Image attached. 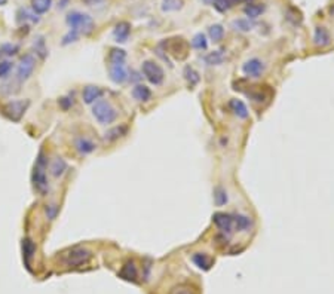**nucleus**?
I'll list each match as a JSON object with an SVG mask.
<instances>
[{"instance_id": "f257e3e1", "label": "nucleus", "mask_w": 334, "mask_h": 294, "mask_svg": "<svg viewBox=\"0 0 334 294\" xmlns=\"http://www.w3.org/2000/svg\"><path fill=\"white\" fill-rule=\"evenodd\" d=\"M92 116L97 119V122L99 125H110V123L116 122L119 113L110 101L99 98L98 101H95L92 104Z\"/></svg>"}, {"instance_id": "f03ea898", "label": "nucleus", "mask_w": 334, "mask_h": 294, "mask_svg": "<svg viewBox=\"0 0 334 294\" xmlns=\"http://www.w3.org/2000/svg\"><path fill=\"white\" fill-rule=\"evenodd\" d=\"M65 22L70 27V30L78 31L79 35H89V33H92L95 28L94 20L88 14H82L79 11L70 12L65 18Z\"/></svg>"}, {"instance_id": "7ed1b4c3", "label": "nucleus", "mask_w": 334, "mask_h": 294, "mask_svg": "<svg viewBox=\"0 0 334 294\" xmlns=\"http://www.w3.org/2000/svg\"><path fill=\"white\" fill-rule=\"evenodd\" d=\"M92 257V253L88 248L83 247H75L72 250H67L61 254V261L62 265L69 268H79L86 263H89V260Z\"/></svg>"}, {"instance_id": "20e7f679", "label": "nucleus", "mask_w": 334, "mask_h": 294, "mask_svg": "<svg viewBox=\"0 0 334 294\" xmlns=\"http://www.w3.org/2000/svg\"><path fill=\"white\" fill-rule=\"evenodd\" d=\"M33 184L40 195H46L49 190L48 177H46V157L43 153H39L35 171H33Z\"/></svg>"}, {"instance_id": "39448f33", "label": "nucleus", "mask_w": 334, "mask_h": 294, "mask_svg": "<svg viewBox=\"0 0 334 294\" xmlns=\"http://www.w3.org/2000/svg\"><path fill=\"white\" fill-rule=\"evenodd\" d=\"M28 107L30 100H11L2 106V115L12 122H20L28 110Z\"/></svg>"}, {"instance_id": "423d86ee", "label": "nucleus", "mask_w": 334, "mask_h": 294, "mask_svg": "<svg viewBox=\"0 0 334 294\" xmlns=\"http://www.w3.org/2000/svg\"><path fill=\"white\" fill-rule=\"evenodd\" d=\"M141 72L144 75V78L155 86H159L163 83V79H165V73H163V69L160 67V65L155 61H144L143 65H141Z\"/></svg>"}, {"instance_id": "0eeeda50", "label": "nucleus", "mask_w": 334, "mask_h": 294, "mask_svg": "<svg viewBox=\"0 0 334 294\" xmlns=\"http://www.w3.org/2000/svg\"><path fill=\"white\" fill-rule=\"evenodd\" d=\"M35 67H36V57L33 54H25L20 59V62L17 65V76H15V79L20 83L28 80L30 76L33 75V72H35Z\"/></svg>"}, {"instance_id": "6e6552de", "label": "nucleus", "mask_w": 334, "mask_h": 294, "mask_svg": "<svg viewBox=\"0 0 334 294\" xmlns=\"http://www.w3.org/2000/svg\"><path fill=\"white\" fill-rule=\"evenodd\" d=\"M266 62L263 61V59H260V58H250V59H247L244 64H242V67H241V70H242V73L247 76V78H250V79H258V78H261L263 75H264V72H266Z\"/></svg>"}, {"instance_id": "1a4fd4ad", "label": "nucleus", "mask_w": 334, "mask_h": 294, "mask_svg": "<svg viewBox=\"0 0 334 294\" xmlns=\"http://www.w3.org/2000/svg\"><path fill=\"white\" fill-rule=\"evenodd\" d=\"M213 221L216 227L218 229V232L227 238H232L235 229H233V217L229 213H216L213 216Z\"/></svg>"}, {"instance_id": "9d476101", "label": "nucleus", "mask_w": 334, "mask_h": 294, "mask_svg": "<svg viewBox=\"0 0 334 294\" xmlns=\"http://www.w3.org/2000/svg\"><path fill=\"white\" fill-rule=\"evenodd\" d=\"M109 75L112 82L120 85L125 83L129 79V73L126 69V62H120V64H109Z\"/></svg>"}, {"instance_id": "9b49d317", "label": "nucleus", "mask_w": 334, "mask_h": 294, "mask_svg": "<svg viewBox=\"0 0 334 294\" xmlns=\"http://www.w3.org/2000/svg\"><path fill=\"white\" fill-rule=\"evenodd\" d=\"M233 217V229H235V232H250V229L253 227V220L241 213L236 214H232Z\"/></svg>"}, {"instance_id": "f8f14e48", "label": "nucleus", "mask_w": 334, "mask_h": 294, "mask_svg": "<svg viewBox=\"0 0 334 294\" xmlns=\"http://www.w3.org/2000/svg\"><path fill=\"white\" fill-rule=\"evenodd\" d=\"M229 110L233 113V116H236L238 119H247L250 116V112H248V107L245 106V103L242 100H238V98H232V100L229 101Z\"/></svg>"}, {"instance_id": "ddd939ff", "label": "nucleus", "mask_w": 334, "mask_h": 294, "mask_svg": "<svg viewBox=\"0 0 334 294\" xmlns=\"http://www.w3.org/2000/svg\"><path fill=\"white\" fill-rule=\"evenodd\" d=\"M103 89L99 86H94V85H88L83 92H82V97H83V101L85 104H94L95 101H98L99 98L103 97Z\"/></svg>"}, {"instance_id": "4468645a", "label": "nucleus", "mask_w": 334, "mask_h": 294, "mask_svg": "<svg viewBox=\"0 0 334 294\" xmlns=\"http://www.w3.org/2000/svg\"><path fill=\"white\" fill-rule=\"evenodd\" d=\"M131 35V24L126 21H122L119 24H116L115 30H113V38L118 43H125L129 39Z\"/></svg>"}, {"instance_id": "2eb2a0df", "label": "nucleus", "mask_w": 334, "mask_h": 294, "mask_svg": "<svg viewBox=\"0 0 334 294\" xmlns=\"http://www.w3.org/2000/svg\"><path fill=\"white\" fill-rule=\"evenodd\" d=\"M131 95L134 97V100H137L140 103H147V101H150V98H152V91H150L149 86L140 83V85H136L132 88Z\"/></svg>"}, {"instance_id": "dca6fc26", "label": "nucleus", "mask_w": 334, "mask_h": 294, "mask_svg": "<svg viewBox=\"0 0 334 294\" xmlns=\"http://www.w3.org/2000/svg\"><path fill=\"white\" fill-rule=\"evenodd\" d=\"M314 43L316 46H328L331 43V35L325 27H316L314 31Z\"/></svg>"}, {"instance_id": "f3484780", "label": "nucleus", "mask_w": 334, "mask_h": 294, "mask_svg": "<svg viewBox=\"0 0 334 294\" xmlns=\"http://www.w3.org/2000/svg\"><path fill=\"white\" fill-rule=\"evenodd\" d=\"M119 275H120L122 279H126V281H132V282H136V281H137L138 271H137L136 263H134V260H128V261H126Z\"/></svg>"}, {"instance_id": "a211bd4d", "label": "nucleus", "mask_w": 334, "mask_h": 294, "mask_svg": "<svg viewBox=\"0 0 334 294\" xmlns=\"http://www.w3.org/2000/svg\"><path fill=\"white\" fill-rule=\"evenodd\" d=\"M192 261L202 271H208L213 265V260L207 253H193L192 254Z\"/></svg>"}, {"instance_id": "6ab92c4d", "label": "nucleus", "mask_w": 334, "mask_h": 294, "mask_svg": "<svg viewBox=\"0 0 334 294\" xmlns=\"http://www.w3.org/2000/svg\"><path fill=\"white\" fill-rule=\"evenodd\" d=\"M75 147H76V150L80 155H89V153H92L97 149V144L92 140L86 138V137H79L75 141Z\"/></svg>"}, {"instance_id": "aec40b11", "label": "nucleus", "mask_w": 334, "mask_h": 294, "mask_svg": "<svg viewBox=\"0 0 334 294\" xmlns=\"http://www.w3.org/2000/svg\"><path fill=\"white\" fill-rule=\"evenodd\" d=\"M128 133V126L126 125H118V126H113L112 129H109L107 133L104 134V140L109 141V143H113L116 140H119L120 137L126 136Z\"/></svg>"}, {"instance_id": "412c9836", "label": "nucleus", "mask_w": 334, "mask_h": 294, "mask_svg": "<svg viewBox=\"0 0 334 294\" xmlns=\"http://www.w3.org/2000/svg\"><path fill=\"white\" fill-rule=\"evenodd\" d=\"M36 254V244L33 242L31 239L25 238L22 241V257H24V261H25V265L27 268H30V261L33 258V255Z\"/></svg>"}, {"instance_id": "4be33fe9", "label": "nucleus", "mask_w": 334, "mask_h": 294, "mask_svg": "<svg viewBox=\"0 0 334 294\" xmlns=\"http://www.w3.org/2000/svg\"><path fill=\"white\" fill-rule=\"evenodd\" d=\"M184 6V0H162L160 9L162 12H178Z\"/></svg>"}, {"instance_id": "5701e85b", "label": "nucleus", "mask_w": 334, "mask_h": 294, "mask_svg": "<svg viewBox=\"0 0 334 294\" xmlns=\"http://www.w3.org/2000/svg\"><path fill=\"white\" fill-rule=\"evenodd\" d=\"M183 76H184V79H186V82L189 83L190 88H195L200 82L199 73L192 67V65H186V67L183 69Z\"/></svg>"}, {"instance_id": "b1692460", "label": "nucleus", "mask_w": 334, "mask_h": 294, "mask_svg": "<svg viewBox=\"0 0 334 294\" xmlns=\"http://www.w3.org/2000/svg\"><path fill=\"white\" fill-rule=\"evenodd\" d=\"M264 9H266V6L263 3H250L245 6L244 14L247 15L248 20H257L264 12Z\"/></svg>"}, {"instance_id": "393cba45", "label": "nucleus", "mask_w": 334, "mask_h": 294, "mask_svg": "<svg viewBox=\"0 0 334 294\" xmlns=\"http://www.w3.org/2000/svg\"><path fill=\"white\" fill-rule=\"evenodd\" d=\"M232 28L239 33H248L254 28V22L248 18H239V20L232 21Z\"/></svg>"}, {"instance_id": "a878e982", "label": "nucleus", "mask_w": 334, "mask_h": 294, "mask_svg": "<svg viewBox=\"0 0 334 294\" xmlns=\"http://www.w3.org/2000/svg\"><path fill=\"white\" fill-rule=\"evenodd\" d=\"M208 36L214 43H220L224 39V27L221 24H213L208 28Z\"/></svg>"}, {"instance_id": "bb28decb", "label": "nucleus", "mask_w": 334, "mask_h": 294, "mask_svg": "<svg viewBox=\"0 0 334 294\" xmlns=\"http://www.w3.org/2000/svg\"><path fill=\"white\" fill-rule=\"evenodd\" d=\"M52 6V0H31V8L33 12L38 15H43L46 14Z\"/></svg>"}, {"instance_id": "cd10ccee", "label": "nucleus", "mask_w": 334, "mask_h": 294, "mask_svg": "<svg viewBox=\"0 0 334 294\" xmlns=\"http://www.w3.org/2000/svg\"><path fill=\"white\" fill-rule=\"evenodd\" d=\"M67 171V162L62 157H55L51 163V174L54 177H59Z\"/></svg>"}, {"instance_id": "c85d7f7f", "label": "nucleus", "mask_w": 334, "mask_h": 294, "mask_svg": "<svg viewBox=\"0 0 334 294\" xmlns=\"http://www.w3.org/2000/svg\"><path fill=\"white\" fill-rule=\"evenodd\" d=\"M38 14H35V12H30L28 9H20L18 11V14H17V20H18V22H21V24H25L27 21H30L31 24H38L39 22V17H36Z\"/></svg>"}, {"instance_id": "c756f323", "label": "nucleus", "mask_w": 334, "mask_h": 294, "mask_svg": "<svg viewBox=\"0 0 334 294\" xmlns=\"http://www.w3.org/2000/svg\"><path fill=\"white\" fill-rule=\"evenodd\" d=\"M214 202L217 207H223L229 202V195H227V190L221 186H217L214 189Z\"/></svg>"}, {"instance_id": "7c9ffc66", "label": "nucleus", "mask_w": 334, "mask_h": 294, "mask_svg": "<svg viewBox=\"0 0 334 294\" xmlns=\"http://www.w3.org/2000/svg\"><path fill=\"white\" fill-rule=\"evenodd\" d=\"M126 62V52L120 48H113L109 52V64H120Z\"/></svg>"}, {"instance_id": "2f4dec72", "label": "nucleus", "mask_w": 334, "mask_h": 294, "mask_svg": "<svg viewBox=\"0 0 334 294\" xmlns=\"http://www.w3.org/2000/svg\"><path fill=\"white\" fill-rule=\"evenodd\" d=\"M192 46L196 51H207L208 40H207V36L204 35V33H196V35L193 36V39H192Z\"/></svg>"}, {"instance_id": "473e14b6", "label": "nucleus", "mask_w": 334, "mask_h": 294, "mask_svg": "<svg viewBox=\"0 0 334 294\" xmlns=\"http://www.w3.org/2000/svg\"><path fill=\"white\" fill-rule=\"evenodd\" d=\"M204 59L208 65H220L224 61V54L223 51H213V52H208Z\"/></svg>"}, {"instance_id": "72a5a7b5", "label": "nucleus", "mask_w": 334, "mask_h": 294, "mask_svg": "<svg viewBox=\"0 0 334 294\" xmlns=\"http://www.w3.org/2000/svg\"><path fill=\"white\" fill-rule=\"evenodd\" d=\"M168 294H195V291L187 284H178V285L173 287Z\"/></svg>"}, {"instance_id": "f704fd0d", "label": "nucleus", "mask_w": 334, "mask_h": 294, "mask_svg": "<svg viewBox=\"0 0 334 294\" xmlns=\"http://www.w3.org/2000/svg\"><path fill=\"white\" fill-rule=\"evenodd\" d=\"M213 5L218 12H227L230 8H233L232 0H213Z\"/></svg>"}, {"instance_id": "c9c22d12", "label": "nucleus", "mask_w": 334, "mask_h": 294, "mask_svg": "<svg viewBox=\"0 0 334 294\" xmlns=\"http://www.w3.org/2000/svg\"><path fill=\"white\" fill-rule=\"evenodd\" d=\"M35 48H36V52L42 57V58H45L46 57V48H45V40H43V38L40 36V38H38V40L35 42Z\"/></svg>"}, {"instance_id": "e433bc0d", "label": "nucleus", "mask_w": 334, "mask_h": 294, "mask_svg": "<svg viewBox=\"0 0 334 294\" xmlns=\"http://www.w3.org/2000/svg\"><path fill=\"white\" fill-rule=\"evenodd\" d=\"M78 39H79V33L75 31V30H70V31L67 33V35L62 38V45H69V43H72V42H76Z\"/></svg>"}, {"instance_id": "4c0bfd02", "label": "nucleus", "mask_w": 334, "mask_h": 294, "mask_svg": "<svg viewBox=\"0 0 334 294\" xmlns=\"http://www.w3.org/2000/svg\"><path fill=\"white\" fill-rule=\"evenodd\" d=\"M20 51L18 45H12V43H8V45H3L2 48H0V52L5 54V55H15L17 52Z\"/></svg>"}, {"instance_id": "58836bf2", "label": "nucleus", "mask_w": 334, "mask_h": 294, "mask_svg": "<svg viewBox=\"0 0 334 294\" xmlns=\"http://www.w3.org/2000/svg\"><path fill=\"white\" fill-rule=\"evenodd\" d=\"M248 97L251 98V100L254 101V103H263L264 100H266V95L261 92V91H257V92H251V94H248Z\"/></svg>"}, {"instance_id": "ea45409f", "label": "nucleus", "mask_w": 334, "mask_h": 294, "mask_svg": "<svg viewBox=\"0 0 334 294\" xmlns=\"http://www.w3.org/2000/svg\"><path fill=\"white\" fill-rule=\"evenodd\" d=\"M57 213H58V208L55 205H48L46 207V216H48V218L54 220L55 216H57Z\"/></svg>"}, {"instance_id": "a19ab883", "label": "nucleus", "mask_w": 334, "mask_h": 294, "mask_svg": "<svg viewBox=\"0 0 334 294\" xmlns=\"http://www.w3.org/2000/svg\"><path fill=\"white\" fill-rule=\"evenodd\" d=\"M59 104H61V107H62L64 110H67V109H70V107L73 106V100H70V98H61V100H59Z\"/></svg>"}, {"instance_id": "79ce46f5", "label": "nucleus", "mask_w": 334, "mask_h": 294, "mask_svg": "<svg viewBox=\"0 0 334 294\" xmlns=\"http://www.w3.org/2000/svg\"><path fill=\"white\" fill-rule=\"evenodd\" d=\"M104 2H106V0H83V3L88 5V6H98V5H101Z\"/></svg>"}, {"instance_id": "37998d69", "label": "nucleus", "mask_w": 334, "mask_h": 294, "mask_svg": "<svg viewBox=\"0 0 334 294\" xmlns=\"http://www.w3.org/2000/svg\"><path fill=\"white\" fill-rule=\"evenodd\" d=\"M255 0H232V5H250V3H254Z\"/></svg>"}, {"instance_id": "c03bdc74", "label": "nucleus", "mask_w": 334, "mask_h": 294, "mask_svg": "<svg viewBox=\"0 0 334 294\" xmlns=\"http://www.w3.org/2000/svg\"><path fill=\"white\" fill-rule=\"evenodd\" d=\"M8 3V0H0V6H3V5H6Z\"/></svg>"}]
</instances>
